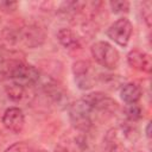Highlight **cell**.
<instances>
[{
	"instance_id": "1",
	"label": "cell",
	"mask_w": 152,
	"mask_h": 152,
	"mask_svg": "<svg viewBox=\"0 0 152 152\" xmlns=\"http://www.w3.org/2000/svg\"><path fill=\"white\" fill-rule=\"evenodd\" d=\"M137 140V129L127 124L110 128L103 138V152H131Z\"/></svg>"
},
{
	"instance_id": "2",
	"label": "cell",
	"mask_w": 152,
	"mask_h": 152,
	"mask_svg": "<svg viewBox=\"0 0 152 152\" xmlns=\"http://www.w3.org/2000/svg\"><path fill=\"white\" fill-rule=\"evenodd\" d=\"M69 120L72 127L82 133L88 132L94 124V110L91 107L83 100L80 99L68 107Z\"/></svg>"
},
{
	"instance_id": "3",
	"label": "cell",
	"mask_w": 152,
	"mask_h": 152,
	"mask_svg": "<svg viewBox=\"0 0 152 152\" xmlns=\"http://www.w3.org/2000/svg\"><path fill=\"white\" fill-rule=\"evenodd\" d=\"M90 52L95 62L106 69L113 70L119 64L120 61L119 51L108 42L104 40L95 42L90 48Z\"/></svg>"
},
{
	"instance_id": "4",
	"label": "cell",
	"mask_w": 152,
	"mask_h": 152,
	"mask_svg": "<svg viewBox=\"0 0 152 152\" xmlns=\"http://www.w3.org/2000/svg\"><path fill=\"white\" fill-rule=\"evenodd\" d=\"M82 99L91 107L94 113L113 114L119 109L118 102L102 91H91L82 96Z\"/></svg>"
},
{
	"instance_id": "5",
	"label": "cell",
	"mask_w": 152,
	"mask_h": 152,
	"mask_svg": "<svg viewBox=\"0 0 152 152\" xmlns=\"http://www.w3.org/2000/svg\"><path fill=\"white\" fill-rule=\"evenodd\" d=\"M132 33H133L132 23L125 17L116 19L113 24H110V26L106 31L107 37L110 38L114 43H116L121 48H126L128 45Z\"/></svg>"
},
{
	"instance_id": "6",
	"label": "cell",
	"mask_w": 152,
	"mask_h": 152,
	"mask_svg": "<svg viewBox=\"0 0 152 152\" xmlns=\"http://www.w3.org/2000/svg\"><path fill=\"white\" fill-rule=\"evenodd\" d=\"M46 32L39 24L24 25L20 28V42L30 49H36L44 44Z\"/></svg>"
},
{
	"instance_id": "7",
	"label": "cell",
	"mask_w": 152,
	"mask_h": 152,
	"mask_svg": "<svg viewBox=\"0 0 152 152\" xmlns=\"http://www.w3.org/2000/svg\"><path fill=\"white\" fill-rule=\"evenodd\" d=\"M72 74L75 82L81 90H89L94 86V77L91 74V64L88 61L81 59L72 64Z\"/></svg>"
},
{
	"instance_id": "8",
	"label": "cell",
	"mask_w": 152,
	"mask_h": 152,
	"mask_svg": "<svg viewBox=\"0 0 152 152\" xmlns=\"http://www.w3.org/2000/svg\"><path fill=\"white\" fill-rule=\"evenodd\" d=\"M44 94L59 108H65L68 106V94L65 89L62 87V84L49 77L43 84H42Z\"/></svg>"
},
{
	"instance_id": "9",
	"label": "cell",
	"mask_w": 152,
	"mask_h": 152,
	"mask_svg": "<svg viewBox=\"0 0 152 152\" xmlns=\"http://www.w3.org/2000/svg\"><path fill=\"white\" fill-rule=\"evenodd\" d=\"M1 122L6 129L13 133H20L25 126L24 112L19 107H10L4 112L1 116Z\"/></svg>"
},
{
	"instance_id": "10",
	"label": "cell",
	"mask_w": 152,
	"mask_h": 152,
	"mask_svg": "<svg viewBox=\"0 0 152 152\" xmlns=\"http://www.w3.org/2000/svg\"><path fill=\"white\" fill-rule=\"evenodd\" d=\"M127 63L132 69L150 74L152 68L151 56L139 49H133L127 53Z\"/></svg>"
},
{
	"instance_id": "11",
	"label": "cell",
	"mask_w": 152,
	"mask_h": 152,
	"mask_svg": "<svg viewBox=\"0 0 152 152\" xmlns=\"http://www.w3.org/2000/svg\"><path fill=\"white\" fill-rule=\"evenodd\" d=\"M6 94L10 100L17 103H23V102H30L33 97V91L32 87L20 84L17 82H12L11 84L6 86Z\"/></svg>"
},
{
	"instance_id": "12",
	"label": "cell",
	"mask_w": 152,
	"mask_h": 152,
	"mask_svg": "<svg viewBox=\"0 0 152 152\" xmlns=\"http://www.w3.org/2000/svg\"><path fill=\"white\" fill-rule=\"evenodd\" d=\"M24 62L18 58H4L0 61V82L15 81Z\"/></svg>"
},
{
	"instance_id": "13",
	"label": "cell",
	"mask_w": 152,
	"mask_h": 152,
	"mask_svg": "<svg viewBox=\"0 0 152 152\" xmlns=\"http://www.w3.org/2000/svg\"><path fill=\"white\" fill-rule=\"evenodd\" d=\"M57 40L63 48L68 50H77L81 48V40L71 28H59L57 32Z\"/></svg>"
},
{
	"instance_id": "14",
	"label": "cell",
	"mask_w": 152,
	"mask_h": 152,
	"mask_svg": "<svg viewBox=\"0 0 152 152\" xmlns=\"http://www.w3.org/2000/svg\"><path fill=\"white\" fill-rule=\"evenodd\" d=\"M141 95H142L141 88L133 82L125 83L120 88V97L126 104L138 103L139 100L141 99Z\"/></svg>"
},
{
	"instance_id": "15",
	"label": "cell",
	"mask_w": 152,
	"mask_h": 152,
	"mask_svg": "<svg viewBox=\"0 0 152 152\" xmlns=\"http://www.w3.org/2000/svg\"><path fill=\"white\" fill-rule=\"evenodd\" d=\"M125 114L128 121L131 122H135L138 120L141 119L142 116V109L138 103H133V104H126L125 107Z\"/></svg>"
},
{
	"instance_id": "16",
	"label": "cell",
	"mask_w": 152,
	"mask_h": 152,
	"mask_svg": "<svg viewBox=\"0 0 152 152\" xmlns=\"http://www.w3.org/2000/svg\"><path fill=\"white\" fill-rule=\"evenodd\" d=\"M36 148L33 145L28 141H17L12 145H10L5 152H34Z\"/></svg>"
},
{
	"instance_id": "17",
	"label": "cell",
	"mask_w": 152,
	"mask_h": 152,
	"mask_svg": "<svg viewBox=\"0 0 152 152\" xmlns=\"http://www.w3.org/2000/svg\"><path fill=\"white\" fill-rule=\"evenodd\" d=\"M109 6H110L112 12L115 14H124V13H128L129 11V2L126 0L109 1Z\"/></svg>"
},
{
	"instance_id": "18",
	"label": "cell",
	"mask_w": 152,
	"mask_h": 152,
	"mask_svg": "<svg viewBox=\"0 0 152 152\" xmlns=\"http://www.w3.org/2000/svg\"><path fill=\"white\" fill-rule=\"evenodd\" d=\"M141 14H142V19L145 20L146 25L150 27L151 26V17H152V13H151V2L150 1H146V2L142 4Z\"/></svg>"
},
{
	"instance_id": "19",
	"label": "cell",
	"mask_w": 152,
	"mask_h": 152,
	"mask_svg": "<svg viewBox=\"0 0 152 152\" xmlns=\"http://www.w3.org/2000/svg\"><path fill=\"white\" fill-rule=\"evenodd\" d=\"M18 2L15 1H0V11L5 13H12L17 10Z\"/></svg>"
},
{
	"instance_id": "20",
	"label": "cell",
	"mask_w": 152,
	"mask_h": 152,
	"mask_svg": "<svg viewBox=\"0 0 152 152\" xmlns=\"http://www.w3.org/2000/svg\"><path fill=\"white\" fill-rule=\"evenodd\" d=\"M146 137H147V139H150V137H151V122H148L147 124V126H146Z\"/></svg>"
},
{
	"instance_id": "21",
	"label": "cell",
	"mask_w": 152,
	"mask_h": 152,
	"mask_svg": "<svg viewBox=\"0 0 152 152\" xmlns=\"http://www.w3.org/2000/svg\"><path fill=\"white\" fill-rule=\"evenodd\" d=\"M34 152H48V151H45V150H36Z\"/></svg>"
},
{
	"instance_id": "22",
	"label": "cell",
	"mask_w": 152,
	"mask_h": 152,
	"mask_svg": "<svg viewBox=\"0 0 152 152\" xmlns=\"http://www.w3.org/2000/svg\"><path fill=\"white\" fill-rule=\"evenodd\" d=\"M0 21H1V19H0Z\"/></svg>"
}]
</instances>
